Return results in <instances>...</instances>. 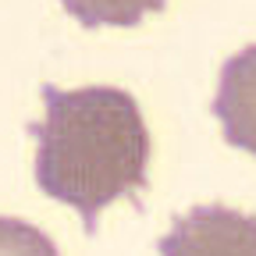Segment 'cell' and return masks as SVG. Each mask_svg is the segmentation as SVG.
<instances>
[{
    "label": "cell",
    "mask_w": 256,
    "mask_h": 256,
    "mask_svg": "<svg viewBox=\"0 0 256 256\" xmlns=\"http://www.w3.org/2000/svg\"><path fill=\"white\" fill-rule=\"evenodd\" d=\"M43 121L28 124L40 142L36 185L72 206L92 235L100 214L132 196L139 203L150 171V128L132 92L118 86H43Z\"/></svg>",
    "instance_id": "obj_1"
},
{
    "label": "cell",
    "mask_w": 256,
    "mask_h": 256,
    "mask_svg": "<svg viewBox=\"0 0 256 256\" xmlns=\"http://www.w3.org/2000/svg\"><path fill=\"white\" fill-rule=\"evenodd\" d=\"M160 256H256V217L224 203L192 206L156 242Z\"/></svg>",
    "instance_id": "obj_2"
},
{
    "label": "cell",
    "mask_w": 256,
    "mask_h": 256,
    "mask_svg": "<svg viewBox=\"0 0 256 256\" xmlns=\"http://www.w3.org/2000/svg\"><path fill=\"white\" fill-rule=\"evenodd\" d=\"M210 107L220 121L224 142L256 156V43L220 64L217 96Z\"/></svg>",
    "instance_id": "obj_3"
},
{
    "label": "cell",
    "mask_w": 256,
    "mask_h": 256,
    "mask_svg": "<svg viewBox=\"0 0 256 256\" xmlns=\"http://www.w3.org/2000/svg\"><path fill=\"white\" fill-rule=\"evenodd\" d=\"M60 8L86 28H100V25L128 28L139 25L146 14L164 11L168 0H60Z\"/></svg>",
    "instance_id": "obj_4"
},
{
    "label": "cell",
    "mask_w": 256,
    "mask_h": 256,
    "mask_svg": "<svg viewBox=\"0 0 256 256\" xmlns=\"http://www.w3.org/2000/svg\"><path fill=\"white\" fill-rule=\"evenodd\" d=\"M0 256H60V252L43 228L18 217H0Z\"/></svg>",
    "instance_id": "obj_5"
}]
</instances>
